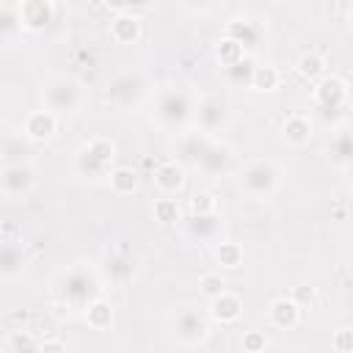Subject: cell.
<instances>
[{
	"mask_svg": "<svg viewBox=\"0 0 353 353\" xmlns=\"http://www.w3.org/2000/svg\"><path fill=\"white\" fill-rule=\"evenodd\" d=\"M265 347H268V336H265V331H245L243 334V350L245 353H265Z\"/></svg>",
	"mask_w": 353,
	"mask_h": 353,
	"instance_id": "74e56055",
	"label": "cell"
},
{
	"mask_svg": "<svg viewBox=\"0 0 353 353\" xmlns=\"http://www.w3.org/2000/svg\"><path fill=\"white\" fill-rule=\"evenodd\" d=\"M105 182L110 185V190H113L116 196H130V193L138 190V174H135L132 168H127V165H116V168L108 174Z\"/></svg>",
	"mask_w": 353,
	"mask_h": 353,
	"instance_id": "484cf974",
	"label": "cell"
},
{
	"mask_svg": "<svg viewBox=\"0 0 353 353\" xmlns=\"http://www.w3.org/2000/svg\"><path fill=\"white\" fill-rule=\"evenodd\" d=\"M83 317H85V323H88L94 331H108V328L113 325V306H110L108 301L97 298V301H91V303L83 309Z\"/></svg>",
	"mask_w": 353,
	"mask_h": 353,
	"instance_id": "cb8c5ba5",
	"label": "cell"
},
{
	"mask_svg": "<svg viewBox=\"0 0 353 353\" xmlns=\"http://www.w3.org/2000/svg\"><path fill=\"white\" fill-rule=\"evenodd\" d=\"M36 188V168L30 163H17V165H3L0 171V193L11 201L28 199Z\"/></svg>",
	"mask_w": 353,
	"mask_h": 353,
	"instance_id": "9c48e42d",
	"label": "cell"
},
{
	"mask_svg": "<svg viewBox=\"0 0 353 353\" xmlns=\"http://www.w3.org/2000/svg\"><path fill=\"white\" fill-rule=\"evenodd\" d=\"M295 69H298L301 77L317 83L320 77H325V58L317 55V52H303V55L295 61Z\"/></svg>",
	"mask_w": 353,
	"mask_h": 353,
	"instance_id": "83f0119b",
	"label": "cell"
},
{
	"mask_svg": "<svg viewBox=\"0 0 353 353\" xmlns=\"http://www.w3.org/2000/svg\"><path fill=\"white\" fill-rule=\"evenodd\" d=\"M41 105L52 116H72L85 105V88L72 74H50L41 83Z\"/></svg>",
	"mask_w": 353,
	"mask_h": 353,
	"instance_id": "277c9868",
	"label": "cell"
},
{
	"mask_svg": "<svg viewBox=\"0 0 353 353\" xmlns=\"http://www.w3.org/2000/svg\"><path fill=\"white\" fill-rule=\"evenodd\" d=\"M215 55H218V61H221V66L226 69V66H232V63H237V61H240V58H243L245 52H243V50H240V47H237V44L232 41V39H226V36H223V39L218 41V47H215Z\"/></svg>",
	"mask_w": 353,
	"mask_h": 353,
	"instance_id": "1f68e13d",
	"label": "cell"
},
{
	"mask_svg": "<svg viewBox=\"0 0 353 353\" xmlns=\"http://www.w3.org/2000/svg\"><path fill=\"white\" fill-rule=\"evenodd\" d=\"M215 262L226 270H234L243 265V248L232 240H221V243H215Z\"/></svg>",
	"mask_w": 353,
	"mask_h": 353,
	"instance_id": "f1b7e54d",
	"label": "cell"
},
{
	"mask_svg": "<svg viewBox=\"0 0 353 353\" xmlns=\"http://www.w3.org/2000/svg\"><path fill=\"white\" fill-rule=\"evenodd\" d=\"M199 287H201V295H204L207 301H212V298H218V295L226 290V281H223L221 273L210 270V273H204V276L199 279Z\"/></svg>",
	"mask_w": 353,
	"mask_h": 353,
	"instance_id": "d6a6232c",
	"label": "cell"
},
{
	"mask_svg": "<svg viewBox=\"0 0 353 353\" xmlns=\"http://www.w3.org/2000/svg\"><path fill=\"white\" fill-rule=\"evenodd\" d=\"M146 85H143V77L138 72H119L110 83H108V99L124 110L135 108L143 97Z\"/></svg>",
	"mask_w": 353,
	"mask_h": 353,
	"instance_id": "30bf717a",
	"label": "cell"
},
{
	"mask_svg": "<svg viewBox=\"0 0 353 353\" xmlns=\"http://www.w3.org/2000/svg\"><path fill=\"white\" fill-rule=\"evenodd\" d=\"M152 179H154V185H157V190H160L163 196H168V199L176 196V193L185 188V165H182V160L168 157V160L157 163Z\"/></svg>",
	"mask_w": 353,
	"mask_h": 353,
	"instance_id": "9a60e30c",
	"label": "cell"
},
{
	"mask_svg": "<svg viewBox=\"0 0 353 353\" xmlns=\"http://www.w3.org/2000/svg\"><path fill=\"white\" fill-rule=\"evenodd\" d=\"M17 14H19L22 33L25 30L41 33L55 22V3H50V0H25V3H17Z\"/></svg>",
	"mask_w": 353,
	"mask_h": 353,
	"instance_id": "7c38bea8",
	"label": "cell"
},
{
	"mask_svg": "<svg viewBox=\"0 0 353 353\" xmlns=\"http://www.w3.org/2000/svg\"><path fill=\"white\" fill-rule=\"evenodd\" d=\"M58 132V116H52L50 110H33L28 113L25 124H22V135L30 141V143H44L50 138H55Z\"/></svg>",
	"mask_w": 353,
	"mask_h": 353,
	"instance_id": "2e32d148",
	"label": "cell"
},
{
	"mask_svg": "<svg viewBox=\"0 0 353 353\" xmlns=\"http://www.w3.org/2000/svg\"><path fill=\"white\" fill-rule=\"evenodd\" d=\"M130 273H132V265H130L121 254H110V256H108V276H110L113 281H124Z\"/></svg>",
	"mask_w": 353,
	"mask_h": 353,
	"instance_id": "d590c367",
	"label": "cell"
},
{
	"mask_svg": "<svg viewBox=\"0 0 353 353\" xmlns=\"http://www.w3.org/2000/svg\"><path fill=\"white\" fill-rule=\"evenodd\" d=\"M113 160H116L113 141L105 135H94L77 146L72 171H74V176H80L85 182H105L108 174L113 171Z\"/></svg>",
	"mask_w": 353,
	"mask_h": 353,
	"instance_id": "3957f363",
	"label": "cell"
},
{
	"mask_svg": "<svg viewBox=\"0 0 353 353\" xmlns=\"http://www.w3.org/2000/svg\"><path fill=\"white\" fill-rule=\"evenodd\" d=\"M328 157H331V163L339 165L342 171L350 168V163H353V141H350V130H347V127H339V130L334 132V138H331V143H328Z\"/></svg>",
	"mask_w": 353,
	"mask_h": 353,
	"instance_id": "44dd1931",
	"label": "cell"
},
{
	"mask_svg": "<svg viewBox=\"0 0 353 353\" xmlns=\"http://www.w3.org/2000/svg\"><path fill=\"white\" fill-rule=\"evenodd\" d=\"M223 36L232 39V41L248 55L251 50L259 47V41H262V36H265V28H262L256 19L243 17V19H229L226 28H223Z\"/></svg>",
	"mask_w": 353,
	"mask_h": 353,
	"instance_id": "5bb4252c",
	"label": "cell"
},
{
	"mask_svg": "<svg viewBox=\"0 0 353 353\" xmlns=\"http://www.w3.org/2000/svg\"><path fill=\"white\" fill-rule=\"evenodd\" d=\"M30 154V141L22 132H8L3 146H0V157L6 165H17V163H28Z\"/></svg>",
	"mask_w": 353,
	"mask_h": 353,
	"instance_id": "603a6c76",
	"label": "cell"
},
{
	"mask_svg": "<svg viewBox=\"0 0 353 353\" xmlns=\"http://www.w3.org/2000/svg\"><path fill=\"white\" fill-rule=\"evenodd\" d=\"M168 325H171V334L176 342L188 345V347H196V345H204L207 336H210V317L201 306L196 303H179L171 317H168Z\"/></svg>",
	"mask_w": 353,
	"mask_h": 353,
	"instance_id": "52a82bcc",
	"label": "cell"
},
{
	"mask_svg": "<svg viewBox=\"0 0 353 353\" xmlns=\"http://www.w3.org/2000/svg\"><path fill=\"white\" fill-rule=\"evenodd\" d=\"M312 298H314V290H312V287L306 290V284H301V287H295V292H292V301H295V303H298L301 309H303V303H306V301L312 303Z\"/></svg>",
	"mask_w": 353,
	"mask_h": 353,
	"instance_id": "ab89813d",
	"label": "cell"
},
{
	"mask_svg": "<svg viewBox=\"0 0 353 353\" xmlns=\"http://www.w3.org/2000/svg\"><path fill=\"white\" fill-rule=\"evenodd\" d=\"M152 116L160 127L168 130H179L190 121L193 116V99L182 85H163L154 94V105H152Z\"/></svg>",
	"mask_w": 353,
	"mask_h": 353,
	"instance_id": "5b68a950",
	"label": "cell"
},
{
	"mask_svg": "<svg viewBox=\"0 0 353 353\" xmlns=\"http://www.w3.org/2000/svg\"><path fill=\"white\" fill-rule=\"evenodd\" d=\"M268 323L279 331H292L301 323V306L292 298H276L268 306Z\"/></svg>",
	"mask_w": 353,
	"mask_h": 353,
	"instance_id": "ac0fdd59",
	"label": "cell"
},
{
	"mask_svg": "<svg viewBox=\"0 0 353 353\" xmlns=\"http://www.w3.org/2000/svg\"><path fill=\"white\" fill-rule=\"evenodd\" d=\"M312 119L309 116H303V113H290L287 119H284V124H281V138L290 143V146H295V149H301V146H306L309 141H312Z\"/></svg>",
	"mask_w": 353,
	"mask_h": 353,
	"instance_id": "d6986e66",
	"label": "cell"
},
{
	"mask_svg": "<svg viewBox=\"0 0 353 353\" xmlns=\"http://www.w3.org/2000/svg\"><path fill=\"white\" fill-rule=\"evenodd\" d=\"M314 108L323 113V119L345 116L347 110V83L336 74H325L314 83Z\"/></svg>",
	"mask_w": 353,
	"mask_h": 353,
	"instance_id": "ba28073f",
	"label": "cell"
},
{
	"mask_svg": "<svg viewBox=\"0 0 353 353\" xmlns=\"http://www.w3.org/2000/svg\"><path fill=\"white\" fill-rule=\"evenodd\" d=\"M39 342L28 334V331H14L8 336V353H36Z\"/></svg>",
	"mask_w": 353,
	"mask_h": 353,
	"instance_id": "e575fe53",
	"label": "cell"
},
{
	"mask_svg": "<svg viewBox=\"0 0 353 353\" xmlns=\"http://www.w3.org/2000/svg\"><path fill=\"white\" fill-rule=\"evenodd\" d=\"M331 347H334V353H353V328L350 325L336 328L331 336Z\"/></svg>",
	"mask_w": 353,
	"mask_h": 353,
	"instance_id": "8d00e7d4",
	"label": "cell"
},
{
	"mask_svg": "<svg viewBox=\"0 0 353 353\" xmlns=\"http://www.w3.org/2000/svg\"><path fill=\"white\" fill-rule=\"evenodd\" d=\"M36 353H66V345L61 339H44V342H39Z\"/></svg>",
	"mask_w": 353,
	"mask_h": 353,
	"instance_id": "f35d334b",
	"label": "cell"
},
{
	"mask_svg": "<svg viewBox=\"0 0 353 353\" xmlns=\"http://www.w3.org/2000/svg\"><path fill=\"white\" fill-rule=\"evenodd\" d=\"M28 251L19 240H3L0 237V279L3 281H14L22 279L28 270Z\"/></svg>",
	"mask_w": 353,
	"mask_h": 353,
	"instance_id": "4fadbf2b",
	"label": "cell"
},
{
	"mask_svg": "<svg viewBox=\"0 0 353 353\" xmlns=\"http://www.w3.org/2000/svg\"><path fill=\"white\" fill-rule=\"evenodd\" d=\"M176 146H179V157L207 179H221L229 171L232 149L226 143H221L215 135H204L199 130L182 132Z\"/></svg>",
	"mask_w": 353,
	"mask_h": 353,
	"instance_id": "6da1fadb",
	"label": "cell"
},
{
	"mask_svg": "<svg viewBox=\"0 0 353 353\" xmlns=\"http://www.w3.org/2000/svg\"><path fill=\"white\" fill-rule=\"evenodd\" d=\"M152 212H154V221H160V223L179 221V204H176V199H168V196L157 199L154 207H152Z\"/></svg>",
	"mask_w": 353,
	"mask_h": 353,
	"instance_id": "4dcf8cb0",
	"label": "cell"
},
{
	"mask_svg": "<svg viewBox=\"0 0 353 353\" xmlns=\"http://www.w3.org/2000/svg\"><path fill=\"white\" fill-rule=\"evenodd\" d=\"M254 69H256V63L251 61V55H243L237 63H232V66H226L223 69V74H226V80L232 83V85H237V88H251V77H254Z\"/></svg>",
	"mask_w": 353,
	"mask_h": 353,
	"instance_id": "4316f807",
	"label": "cell"
},
{
	"mask_svg": "<svg viewBox=\"0 0 353 353\" xmlns=\"http://www.w3.org/2000/svg\"><path fill=\"white\" fill-rule=\"evenodd\" d=\"M251 88H256V91H276L279 88V69L270 66V63L256 66L254 77H251Z\"/></svg>",
	"mask_w": 353,
	"mask_h": 353,
	"instance_id": "f546056e",
	"label": "cell"
},
{
	"mask_svg": "<svg viewBox=\"0 0 353 353\" xmlns=\"http://www.w3.org/2000/svg\"><path fill=\"white\" fill-rule=\"evenodd\" d=\"M237 182L243 188V193H248L251 199H273L279 185H281V171L273 160H245L237 171Z\"/></svg>",
	"mask_w": 353,
	"mask_h": 353,
	"instance_id": "8992f818",
	"label": "cell"
},
{
	"mask_svg": "<svg viewBox=\"0 0 353 353\" xmlns=\"http://www.w3.org/2000/svg\"><path fill=\"white\" fill-rule=\"evenodd\" d=\"M6 135H8V132H6V124H3V119H0V146H3V141H6Z\"/></svg>",
	"mask_w": 353,
	"mask_h": 353,
	"instance_id": "60d3db41",
	"label": "cell"
},
{
	"mask_svg": "<svg viewBox=\"0 0 353 353\" xmlns=\"http://www.w3.org/2000/svg\"><path fill=\"white\" fill-rule=\"evenodd\" d=\"M193 116L199 121V132L212 135V132H218L226 124L229 105H226V99L221 94H204L199 99V105H193Z\"/></svg>",
	"mask_w": 353,
	"mask_h": 353,
	"instance_id": "8fae6325",
	"label": "cell"
},
{
	"mask_svg": "<svg viewBox=\"0 0 353 353\" xmlns=\"http://www.w3.org/2000/svg\"><path fill=\"white\" fill-rule=\"evenodd\" d=\"M215 323H221V325H229V323H234L240 314H243V301L234 295V292H229V290H223L218 298H212L210 301V312H207Z\"/></svg>",
	"mask_w": 353,
	"mask_h": 353,
	"instance_id": "ffe728a7",
	"label": "cell"
},
{
	"mask_svg": "<svg viewBox=\"0 0 353 353\" xmlns=\"http://www.w3.org/2000/svg\"><path fill=\"white\" fill-rule=\"evenodd\" d=\"M110 39L116 44H135L141 39V19L135 14H116L110 22Z\"/></svg>",
	"mask_w": 353,
	"mask_h": 353,
	"instance_id": "7402d4cb",
	"label": "cell"
},
{
	"mask_svg": "<svg viewBox=\"0 0 353 353\" xmlns=\"http://www.w3.org/2000/svg\"><path fill=\"white\" fill-rule=\"evenodd\" d=\"M210 212H218V199L207 190H199L193 193L190 199V215H210Z\"/></svg>",
	"mask_w": 353,
	"mask_h": 353,
	"instance_id": "836d02e7",
	"label": "cell"
},
{
	"mask_svg": "<svg viewBox=\"0 0 353 353\" xmlns=\"http://www.w3.org/2000/svg\"><path fill=\"white\" fill-rule=\"evenodd\" d=\"M55 287H58L61 301L69 303L72 309H80V312L91 301L102 298V279L91 262H74L66 270H61Z\"/></svg>",
	"mask_w": 353,
	"mask_h": 353,
	"instance_id": "7a4b0ae2",
	"label": "cell"
},
{
	"mask_svg": "<svg viewBox=\"0 0 353 353\" xmlns=\"http://www.w3.org/2000/svg\"><path fill=\"white\" fill-rule=\"evenodd\" d=\"M19 36H22V25H19L17 6L0 3V44H14Z\"/></svg>",
	"mask_w": 353,
	"mask_h": 353,
	"instance_id": "d4e9b609",
	"label": "cell"
},
{
	"mask_svg": "<svg viewBox=\"0 0 353 353\" xmlns=\"http://www.w3.org/2000/svg\"><path fill=\"white\" fill-rule=\"evenodd\" d=\"M221 232H223V218L218 212L188 218V237L199 243H221Z\"/></svg>",
	"mask_w": 353,
	"mask_h": 353,
	"instance_id": "e0dca14e",
	"label": "cell"
}]
</instances>
